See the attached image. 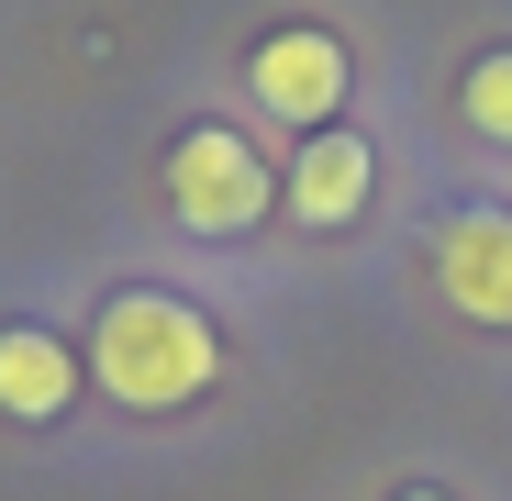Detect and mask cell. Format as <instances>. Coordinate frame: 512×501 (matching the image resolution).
Returning a JSON list of instances; mask_svg holds the SVG:
<instances>
[{"mask_svg": "<svg viewBox=\"0 0 512 501\" xmlns=\"http://www.w3.org/2000/svg\"><path fill=\"white\" fill-rule=\"evenodd\" d=\"M212 368H223V346L179 290H112L101 323H90V379L123 412H179V401L212 390Z\"/></svg>", "mask_w": 512, "mask_h": 501, "instance_id": "6da1fadb", "label": "cell"}, {"mask_svg": "<svg viewBox=\"0 0 512 501\" xmlns=\"http://www.w3.org/2000/svg\"><path fill=\"white\" fill-rule=\"evenodd\" d=\"M279 179H268V156H256L234 123H190L179 156H167V212H179L190 234H245V223H268Z\"/></svg>", "mask_w": 512, "mask_h": 501, "instance_id": "7a4b0ae2", "label": "cell"}, {"mask_svg": "<svg viewBox=\"0 0 512 501\" xmlns=\"http://www.w3.org/2000/svg\"><path fill=\"white\" fill-rule=\"evenodd\" d=\"M245 90H256V112H268V123H312V134H323L334 112H346V45H334L323 23H290V34L256 45Z\"/></svg>", "mask_w": 512, "mask_h": 501, "instance_id": "3957f363", "label": "cell"}, {"mask_svg": "<svg viewBox=\"0 0 512 501\" xmlns=\"http://www.w3.org/2000/svg\"><path fill=\"white\" fill-rule=\"evenodd\" d=\"M435 290L468 323H512V212H457L435 234Z\"/></svg>", "mask_w": 512, "mask_h": 501, "instance_id": "277c9868", "label": "cell"}, {"mask_svg": "<svg viewBox=\"0 0 512 501\" xmlns=\"http://www.w3.org/2000/svg\"><path fill=\"white\" fill-rule=\"evenodd\" d=\"M368 190H379V156H368V134H301V156H290V223H312V234H334V223H357L368 212Z\"/></svg>", "mask_w": 512, "mask_h": 501, "instance_id": "5b68a950", "label": "cell"}, {"mask_svg": "<svg viewBox=\"0 0 512 501\" xmlns=\"http://www.w3.org/2000/svg\"><path fill=\"white\" fill-rule=\"evenodd\" d=\"M78 401V346L45 323H12L0 334V412L12 424H56V412Z\"/></svg>", "mask_w": 512, "mask_h": 501, "instance_id": "8992f818", "label": "cell"}, {"mask_svg": "<svg viewBox=\"0 0 512 501\" xmlns=\"http://www.w3.org/2000/svg\"><path fill=\"white\" fill-rule=\"evenodd\" d=\"M457 112H468V134H490V145H512V45L468 67V90H457Z\"/></svg>", "mask_w": 512, "mask_h": 501, "instance_id": "52a82bcc", "label": "cell"}, {"mask_svg": "<svg viewBox=\"0 0 512 501\" xmlns=\"http://www.w3.org/2000/svg\"><path fill=\"white\" fill-rule=\"evenodd\" d=\"M401 501H446V490H401Z\"/></svg>", "mask_w": 512, "mask_h": 501, "instance_id": "ba28073f", "label": "cell"}]
</instances>
